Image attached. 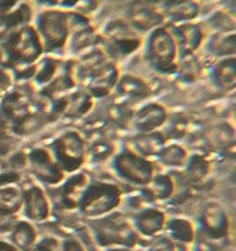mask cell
<instances>
[{"instance_id": "7", "label": "cell", "mask_w": 236, "mask_h": 251, "mask_svg": "<svg viewBox=\"0 0 236 251\" xmlns=\"http://www.w3.org/2000/svg\"><path fill=\"white\" fill-rule=\"evenodd\" d=\"M23 202V190L16 183L0 185V216H14Z\"/></svg>"}, {"instance_id": "20", "label": "cell", "mask_w": 236, "mask_h": 251, "mask_svg": "<svg viewBox=\"0 0 236 251\" xmlns=\"http://www.w3.org/2000/svg\"><path fill=\"white\" fill-rule=\"evenodd\" d=\"M1 55H3V53H1V47H0V59H1Z\"/></svg>"}, {"instance_id": "9", "label": "cell", "mask_w": 236, "mask_h": 251, "mask_svg": "<svg viewBox=\"0 0 236 251\" xmlns=\"http://www.w3.org/2000/svg\"><path fill=\"white\" fill-rule=\"evenodd\" d=\"M164 121H165L164 110L155 105L143 108L136 116V125L142 131H150L156 126L159 127V125H161Z\"/></svg>"}, {"instance_id": "14", "label": "cell", "mask_w": 236, "mask_h": 251, "mask_svg": "<svg viewBox=\"0 0 236 251\" xmlns=\"http://www.w3.org/2000/svg\"><path fill=\"white\" fill-rule=\"evenodd\" d=\"M161 158L166 164H171L173 166L181 165L187 160L186 151L177 146L164 149L163 153H161Z\"/></svg>"}, {"instance_id": "18", "label": "cell", "mask_w": 236, "mask_h": 251, "mask_svg": "<svg viewBox=\"0 0 236 251\" xmlns=\"http://www.w3.org/2000/svg\"><path fill=\"white\" fill-rule=\"evenodd\" d=\"M18 4V0H0V18L14 10Z\"/></svg>"}, {"instance_id": "4", "label": "cell", "mask_w": 236, "mask_h": 251, "mask_svg": "<svg viewBox=\"0 0 236 251\" xmlns=\"http://www.w3.org/2000/svg\"><path fill=\"white\" fill-rule=\"evenodd\" d=\"M15 38L10 40L11 52L15 53L23 60L30 62L41 52V38L33 28L24 26L16 33Z\"/></svg>"}, {"instance_id": "5", "label": "cell", "mask_w": 236, "mask_h": 251, "mask_svg": "<svg viewBox=\"0 0 236 251\" xmlns=\"http://www.w3.org/2000/svg\"><path fill=\"white\" fill-rule=\"evenodd\" d=\"M58 160L62 166L73 170L80 165L84 158V147L80 137L75 133H67L57 142Z\"/></svg>"}, {"instance_id": "15", "label": "cell", "mask_w": 236, "mask_h": 251, "mask_svg": "<svg viewBox=\"0 0 236 251\" xmlns=\"http://www.w3.org/2000/svg\"><path fill=\"white\" fill-rule=\"evenodd\" d=\"M216 79L223 85H230L233 86L235 83V69H234V64H229V62H224L223 64L218 67L216 69Z\"/></svg>"}, {"instance_id": "13", "label": "cell", "mask_w": 236, "mask_h": 251, "mask_svg": "<svg viewBox=\"0 0 236 251\" xmlns=\"http://www.w3.org/2000/svg\"><path fill=\"white\" fill-rule=\"evenodd\" d=\"M133 20L136 25L142 26V27H151V26L159 24V15L156 11L151 8L139 9L133 16Z\"/></svg>"}, {"instance_id": "17", "label": "cell", "mask_w": 236, "mask_h": 251, "mask_svg": "<svg viewBox=\"0 0 236 251\" xmlns=\"http://www.w3.org/2000/svg\"><path fill=\"white\" fill-rule=\"evenodd\" d=\"M122 89H123L126 93H132L134 90L136 94H141L143 91V85L139 80H133V79H129V80H126L123 84H122Z\"/></svg>"}, {"instance_id": "2", "label": "cell", "mask_w": 236, "mask_h": 251, "mask_svg": "<svg viewBox=\"0 0 236 251\" xmlns=\"http://www.w3.org/2000/svg\"><path fill=\"white\" fill-rule=\"evenodd\" d=\"M177 41L165 28H158L153 33L149 43V57L159 68L167 69L173 67L177 55Z\"/></svg>"}, {"instance_id": "21", "label": "cell", "mask_w": 236, "mask_h": 251, "mask_svg": "<svg viewBox=\"0 0 236 251\" xmlns=\"http://www.w3.org/2000/svg\"><path fill=\"white\" fill-rule=\"evenodd\" d=\"M0 169H1V158H0Z\"/></svg>"}, {"instance_id": "8", "label": "cell", "mask_w": 236, "mask_h": 251, "mask_svg": "<svg viewBox=\"0 0 236 251\" xmlns=\"http://www.w3.org/2000/svg\"><path fill=\"white\" fill-rule=\"evenodd\" d=\"M28 164H31L33 171L40 176L41 178L46 181L54 182L57 181L58 175H61L59 169L50 161L47 153L42 151H37L28 155Z\"/></svg>"}, {"instance_id": "16", "label": "cell", "mask_w": 236, "mask_h": 251, "mask_svg": "<svg viewBox=\"0 0 236 251\" xmlns=\"http://www.w3.org/2000/svg\"><path fill=\"white\" fill-rule=\"evenodd\" d=\"M189 177L193 180H201L208 174V164L202 158H196L189 163Z\"/></svg>"}, {"instance_id": "10", "label": "cell", "mask_w": 236, "mask_h": 251, "mask_svg": "<svg viewBox=\"0 0 236 251\" xmlns=\"http://www.w3.org/2000/svg\"><path fill=\"white\" fill-rule=\"evenodd\" d=\"M25 203L27 213L33 218H43L48 212V203L45 196L40 191V188L32 187L28 190L27 195L25 196Z\"/></svg>"}, {"instance_id": "12", "label": "cell", "mask_w": 236, "mask_h": 251, "mask_svg": "<svg viewBox=\"0 0 236 251\" xmlns=\"http://www.w3.org/2000/svg\"><path fill=\"white\" fill-rule=\"evenodd\" d=\"M137 151L143 155H149V154L158 153L163 144V139L159 138L156 134H144L139 137L136 141Z\"/></svg>"}, {"instance_id": "6", "label": "cell", "mask_w": 236, "mask_h": 251, "mask_svg": "<svg viewBox=\"0 0 236 251\" xmlns=\"http://www.w3.org/2000/svg\"><path fill=\"white\" fill-rule=\"evenodd\" d=\"M117 169L127 180L137 183H149L151 178V168L142 160L137 154H122L117 160Z\"/></svg>"}, {"instance_id": "19", "label": "cell", "mask_w": 236, "mask_h": 251, "mask_svg": "<svg viewBox=\"0 0 236 251\" xmlns=\"http://www.w3.org/2000/svg\"><path fill=\"white\" fill-rule=\"evenodd\" d=\"M149 3L150 4H155V5H158V4H164V5H168V4H171L172 1H175V0H148Z\"/></svg>"}, {"instance_id": "11", "label": "cell", "mask_w": 236, "mask_h": 251, "mask_svg": "<svg viewBox=\"0 0 236 251\" xmlns=\"http://www.w3.org/2000/svg\"><path fill=\"white\" fill-rule=\"evenodd\" d=\"M166 8L168 15L175 20H189L198 14V5L193 0H175Z\"/></svg>"}, {"instance_id": "1", "label": "cell", "mask_w": 236, "mask_h": 251, "mask_svg": "<svg viewBox=\"0 0 236 251\" xmlns=\"http://www.w3.org/2000/svg\"><path fill=\"white\" fill-rule=\"evenodd\" d=\"M38 36L53 47L62 46L68 36L71 18L62 11H46L38 21Z\"/></svg>"}, {"instance_id": "3", "label": "cell", "mask_w": 236, "mask_h": 251, "mask_svg": "<svg viewBox=\"0 0 236 251\" xmlns=\"http://www.w3.org/2000/svg\"><path fill=\"white\" fill-rule=\"evenodd\" d=\"M119 202V191L111 185L93 186L84 196L81 204L86 213L101 214L112 209Z\"/></svg>"}]
</instances>
